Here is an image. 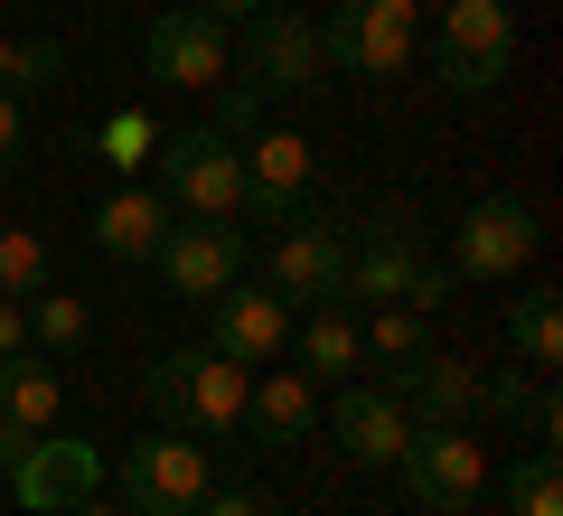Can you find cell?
<instances>
[{
	"label": "cell",
	"instance_id": "cell-3",
	"mask_svg": "<svg viewBox=\"0 0 563 516\" xmlns=\"http://www.w3.org/2000/svg\"><path fill=\"white\" fill-rule=\"evenodd\" d=\"M225 76H235L244 95H263V103H310V95L329 85L320 20H301V10H254V20L235 29V57H225Z\"/></svg>",
	"mask_w": 563,
	"mask_h": 516
},
{
	"label": "cell",
	"instance_id": "cell-9",
	"mask_svg": "<svg viewBox=\"0 0 563 516\" xmlns=\"http://www.w3.org/2000/svg\"><path fill=\"white\" fill-rule=\"evenodd\" d=\"M161 282H169V300H217L225 282H244V226L235 217H169V235H161Z\"/></svg>",
	"mask_w": 563,
	"mask_h": 516
},
{
	"label": "cell",
	"instance_id": "cell-39",
	"mask_svg": "<svg viewBox=\"0 0 563 516\" xmlns=\"http://www.w3.org/2000/svg\"><path fill=\"white\" fill-rule=\"evenodd\" d=\"M10 57H20V39H10V29H0V85H10Z\"/></svg>",
	"mask_w": 563,
	"mask_h": 516
},
{
	"label": "cell",
	"instance_id": "cell-36",
	"mask_svg": "<svg viewBox=\"0 0 563 516\" xmlns=\"http://www.w3.org/2000/svg\"><path fill=\"white\" fill-rule=\"evenodd\" d=\"M188 10H207V20H217V29H244V20H254V10H273V0H188Z\"/></svg>",
	"mask_w": 563,
	"mask_h": 516
},
{
	"label": "cell",
	"instance_id": "cell-6",
	"mask_svg": "<svg viewBox=\"0 0 563 516\" xmlns=\"http://www.w3.org/2000/svg\"><path fill=\"white\" fill-rule=\"evenodd\" d=\"M422 39V0H329L320 57L329 76H404Z\"/></svg>",
	"mask_w": 563,
	"mask_h": 516
},
{
	"label": "cell",
	"instance_id": "cell-7",
	"mask_svg": "<svg viewBox=\"0 0 563 516\" xmlns=\"http://www.w3.org/2000/svg\"><path fill=\"white\" fill-rule=\"evenodd\" d=\"M507 57H517V10H507V0H451V10H442L432 76H442L451 95H488V85H507Z\"/></svg>",
	"mask_w": 563,
	"mask_h": 516
},
{
	"label": "cell",
	"instance_id": "cell-30",
	"mask_svg": "<svg viewBox=\"0 0 563 516\" xmlns=\"http://www.w3.org/2000/svg\"><path fill=\"white\" fill-rule=\"evenodd\" d=\"M451 292H461V273H451V263H432V254H422V263H413V282H404V300H395V310H422V319H432V310H442Z\"/></svg>",
	"mask_w": 563,
	"mask_h": 516
},
{
	"label": "cell",
	"instance_id": "cell-29",
	"mask_svg": "<svg viewBox=\"0 0 563 516\" xmlns=\"http://www.w3.org/2000/svg\"><path fill=\"white\" fill-rule=\"evenodd\" d=\"M479 414L526 422V414H536V366H526V376H479Z\"/></svg>",
	"mask_w": 563,
	"mask_h": 516
},
{
	"label": "cell",
	"instance_id": "cell-22",
	"mask_svg": "<svg viewBox=\"0 0 563 516\" xmlns=\"http://www.w3.org/2000/svg\"><path fill=\"white\" fill-rule=\"evenodd\" d=\"M563 292H517V310H507V338H517V358L536 366V376H554V358H563V310H554Z\"/></svg>",
	"mask_w": 563,
	"mask_h": 516
},
{
	"label": "cell",
	"instance_id": "cell-2",
	"mask_svg": "<svg viewBox=\"0 0 563 516\" xmlns=\"http://www.w3.org/2000/svg\"><path fill=\"white\" fill-rule=\"evenodd\" d=\"M263 292L282 310H329V300H347V226L320 198H301L263 235Z\"/></svg>",
	"mask_w": 563,
	"mask_h": 516
},
{
	"label": "cell",
	"instance_id": "cell-35",
	"mask_svg": "<svg viewBox=\"0 0 563 516\" xmlns=\"http://www.w3.org/2000/svg\"><path fill=\"white\" fill-rule=\"evenodd\" d=\"M29 348V300H0V358H20Z\"/></svg>",
	"mask_w": 563,
	"mask_h": 516
},
{
	"label": "cell",
	"instance_id": "cell-4",
	"mask_svg": "<svg viewBox=\"0 0 563 516\" xmlns=\"http://www.w3.org/2000/svg\"><path fill=\"white\" fill-rule=\"evenodd\" d=\"M151 169H161V198H169V217H244V141H225L217 122L161 132Z\"/></svg>",
	"mask_w": 563,
	"mask_h": 516
},
{
	"label": "cell",
	"instance_id": "cell-33",
	"mask_svg": "<svg viewBox=\"0 0 563 516\" xmlns=\"http://www.w3.org/2000/svg\"><path fill=\"white\" fill-rule=\"evenodd\" d=\"M20 151H29V103H10V95H0V179L20 169Z\"/></svg>",
	"mask_w": 563,
	"mask_h": 516
},
{
	"label": "cell",
	"instance_id": "cell-1",
	"mask_svg": "<svg viewBox=\"0 0 563 516\" xmlns=\"http://www.w3.org/2000/svg\"><path fill=\"white\" fill-rule=\"evenodd\" d=\"M244 385H254V366L217 358V348H179V358H161L151 376H141V404H151V422H161V432H188V441H235Z\"/></svg>",
	"mask_w": 563,
	"mask_h": 516
},
{
	"label": "cell",
	"instance_id": "cell-23",
	"mask_svg": "<svg viewBox=\"0 0 563 516\" xmlns=\"http://www.w3.org/2000/svg\"><path fill=\"white\" fill-rule=\"evenodd\" d=\"M85 141H95V160H113L122 179H132V169H151V151H161V122L141 113V103H122V113H103Z\"/></svg>",
	"mask_w": 563,
	"mask_h": 516
},
{
	"label": "cell",
	"instance_id": "cell-37",
	"mask_svg": "<svg viewBox=\"0 0 563 516\" xmlns=\"http://www.w3.org/2000/svg\"><path fill=\"white\" fill-rule=\"evenodd\" d=\"M29 441H38V432H29V422H10V414H0V479L20 470V451H29Z\"/></svg>",
	"mask_w": 563,
	"mask_h": 516
},
{
	"label": "cell",
	"instance_id": "cell-18",
	"mask_svg": "<svg viewBox=\"0 0 563 516\" xmlns=\"http://www.w3.org/2000/svg\"><path fill=\"white\" fill-rule=\"evenodd\" d=\"M310 432H320V385L310 376H254L244 385V414H235L244 451H291Z\"/></svg>",
	"mask_w": 563,
	"mask_h": 516
},
{
	"label": "cell",
	"instance_id": "cell-25",
	"mask_svg": "<svg viewBox=\"0 0 563 516\" xmlns=\"http://www.w3.org/2000/svg\"><path fill=\"white\" fill-rule=\"evenodd\" d=\"M47 282H57V254L29 226H0V300H38Z\"/></svg>",
	"mask_w": 563,
	"mask_h": 516
},
{
	"label": "cell",
	"instance_id": "cell-16",
	"mask_svg": "<svg viewBox=\"0 0 563 516\" xmlns=\"http://www.w3.org/2000/svg\"><path fill=\"white\" fill-rule=\"evenodd\" d=\"M282 338H291V310H282L263 282H225L217 300H207V348L235 366H273Z\"/></svg>",
	"mask_w": 563,
	"mask_h": 516
},
{
	"label": "cell",
	"instance_id": "cell-13",
	"mask_svg": "<svg viewBox=\"0 0 563 516\" xmlns=\"http://www.w3.org/2000/svg\"><path fill=\"white\" fill-rule=\"evenodd\" d=\"M225 57H235V39H225L207 10H161L151 39H141V66H151L161 85H188V95L225 85Z\"/></svg>",
	"mask_w": 563,
	"mask_h": 516
},
{
	"label": "cell",
	"instance_id": "cell-38",
	"mask_svg": "<svg viewBox=\"0 0 563 516\" xmlns=\"http://www.w3.org/2000/svg\"><path fill=\"white\" fill-rule=\"evenodd\" d=\"M57 516H132V507H103V497H76V507H57Z\"/></svg>",
	"mask_w": 563,
	"mask_h": 516
},
{
	"label": "cell",
	"instance_id": "cell-5",
	"mask_svg": "<svg viewBox=\"0 0 563 516\" xmlns=\"http://www.w3.org/2000/svg\"><path fill=\"white\" fill-rule=\"evenodd\" d=\"M395 479H404V497H413V507L470 516V507H479V488H488V451H479V432H470V422H413V432H404V451H395Z\"/></svg>",
	"mask_w": 563,
	"mask_h": 516
},
{
	"label": "cell",
	"instance_id": "cell-32",
	"mask_svg": "<svg viewBox=\"0 0 563 516\" xmlns=\"http://www.w3.org/2000/svg\"><path fill=\"white\" fill-rule=\"evenodd\" d=\"M198 516H282V507H273V488H207Z\"/></svg>",
	"mask_w": 563,
	"mask_h": 516
},
{
	"label": "cell",
	"instance_id": "cell-17",
	"mask_svg": "<svg viewBox=\"0 0 563 516\" xmlns=\"http://www.w3.org/2000/svg\"><path fill=\"white\" fill-rule=\"evenodd\" d=\"M320 432L339 441L357 470H395V451H404V432H413V422H404V404L385 395V385H357V376H347L339 404H320Z\"/></svg>",
	"mask_w": 563,
	"mask_h": 516
},
{
	"label": "cell",
	"instance_id": "cell-28",
	"mask_svg": "<svg viewBox=\"0 0 563 516\" xmlns=\"http://www.w3.org/2000/svg\"><path fill=\"white\" fill-rule=\"evenodd\" d=\"M357 348H366V358H376V366L413 358V348H422V310H395V300H385V310H376V319H366V329H357Z\"/></svg>",
	"mask_w": 563,
	"mask_h": 516
},
{
	"label": "cell",
	"instance_id": "cell-19",
	"mask_svg": "<svg viewBox=\"0 0 563 516\" xmlns=\"http://www.w3.org/2000/svg\"><path fill=\"white\" fill-rule=\"evenodd\" d=\"M169 235V198L161 188H113V198L95 207V254L103 263H151Z\"/></svg>",
	"mask_w": 563,
	"mask_h": 516
},
{
	"label": "cell",
	"instance_id": "cell-31",
	"mask_svg": "<svg viewBox=\"0 0 563 516\" xmlns=\"http://www.w3.org/2000/svg\"><path fill=\"white\" fill-rule=\"evenodd\" d=\"M217 132H225V141H254V132H263V95H244V85L225 76V95H217Z\"/></svg>",
	"mask_w": 563,
	"mask_h": 516
},
{
	"label": "cell",
	"instance_id": "cell-34",
	"mask_svg": "<svg viewBox=\"0 0 563 516\" xmlns=\"http://www.w3.org/2000/svg\"><path fill=\"white\" fill-rule=\"evenodd\" d=\"M526 432H536V451H554V441H563V404H554V385H536V414H526Z\"/></svg>",
	"mask_w": 563,
	"mask_h": 516
},
{
	"label": "cell",
	"instance_id": "cell-26",
	"mask_svg": "<svg viewBox=\"0 0 563 516\" xmlns=\"http://www.w3.org/2000/svg\"><path fill=\"white\" fill-rule=\"evenodd\" d=\"M66 85V47L57 39H20V57H10V85H0V95L10 103H38V95H57Z\"/></svg>",
	"mask_w": 563,
	"mask_h": 516
},
{
	"label": "cell",
	"instance_id": "cell-11",
	"mask_svg": "<svg viewBox=\"0 0 563 516\" xmlns=\"http://www.w3.org/2000/svg\"><path fill=\"white\" fill-rule=\"evenodd\" d=\"M536 244H544V226H536L526 198H479L461 226H451V273L461 282H507V273L536 263Z\"/></svg>",
	"mask_w": 563,
	"mask_h": 516
},
{
	"label": "cell",
	"instance_id": "cell-8",
	"mask_svg": "<svg viewBox=\"0 0 563 516\" xmlns=\"http://www.w3.org/2000/svg\"><path fill=\"white\" fill-rule=\"evenodd\" d=\"M207 488H217L207 479V441H188V432H141L122 451V507L132 516H198Z\"/></svg>",
	"mask_w": 563,
	"mask_h": 516
},
{
	"label": "cell",
	"instance_id": "cell-27",
	"mask_svg": "<svg viewBox=\"0 0 563 516\" xmlns=\"http://www.w3.org/2000/svg\"><path fill=\"white\" fill-rule=\"evenodd\" d=\"M507 507H517V516H563V470H554V451H526L517 470H507Z\"/></svg>",
	"mask_w": 563,
	"mask_h": 516
},
{
	"label": "cell",
	"instance_id": "cell-20",
	"mask_svg": "<svg viewBox=\"0 0 563 516\" xmlns=\"http://www.w3.org/2000/svg\"><path fill=\"white\" fill-rule=\"evenodd\" d=\"M57 395H66V376H57V358H47V348L0 358V414H10V422L47 432V422H57Z\"/></svg>",
	"mask_w": 563,
	"mask_h": 516
},
{
	"label": "cell",
	"instance_id": "cell-14",
	"mask_svg": "<svg viewBox=\"0 0 563 516\" xmlns=\"http://www.w3.org/2000/svg\"><path fill=\"white\" fill-rule=\"evenodd\" d=\"M310 179H320V160H310L301 132L263 122V132L244 141V217H254V226H282L291 207L310 198Z\"/></svg>",
	"mask_w": 563,
	"mask_h": 516
},
{
	"label": "cell",
	"instance_id": "cell-12",
	"mask_svg": "<svg viewBox=\"0 0 563 516\" xmlns=\"http://www.w3.org/2000/svg\"><path fill=\"white\" fill-rule=\"evenodd\" d=\"M95 488H103V451L85 432H57V422H47L20 451V470H10V497H20L29 516H57V507H76V497H95Z\"/></svg>",
	"mask_w": 563,
	"mask_h": 516
},
{
	"label": "cell",
	"instance_id": "cell-24",
	"mask_svg": "<svg viewBox=\"0 0 563 516\" xmlns=\"http://www.w3.org/2000/svg\"><path fill=\"white\" fill-rule=\"evenodd\" d=\"M85 338H95V310H85L66 282H47V292L29 300V348H47V358H57V348H85Z\"/></svg>",
	"mask_w": 563,
	"mask_h": 516
},
{
	"label": "cell",
	"instance_id": "cell-10",
	"mask_svg": "<svg viewBox=\"0 0 563 516\" xmlns=\"http://www.w3.org/2000/svg\"><path fill=\"white\" fill-rule=\"evenodd\" d=\"M413 198H385V207H366L357 217V235H347V300H404V282H413V263H422V235H413Z\"/></svg>",
	"mask_w": 563,
	"mask_h": 516
},
{
	"label": "cell",
	"instance_id": "cell-15",
	"mask_svg": "<svg viewBox=\"0 0 563 516\" xmlns=\"http://www.w3.org/2000/svg\"><path fill=\"white\" fill-rule=\"evenodd\" d=\"M385 395L404 404V422H479V366L413 348V358L385 366Z\"/></svg>",
	"mask_w": 563,
	"mask_h": 516
},
{
	"label": "cell",
	"instance_id": "cell-21",
	"mask_svg": "<svg viewBox=\"0 0 563 516\" xmlns=\"http://www.w3.org/2000/svg\"><path fill=\"white\" fill-rule=\"evenodd\" d=\"M357 358H366V348H357V310H347V300H329V310H310L301 319V376L310 385H329V376H357Z\"/></svg>",
	"mask_w": 563,
	"mask_h": 516
}]
</instances>
